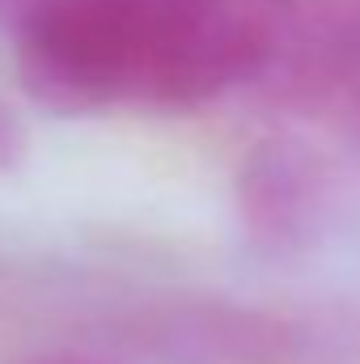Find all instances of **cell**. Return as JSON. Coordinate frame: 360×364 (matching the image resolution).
Returning a JSON list of instances; mask_svg holds the SVG:
<instances>
[{
    "label": "cell",
    "instance_id": "6da1fadb",
    "mask_svg": "<svg viewBox=\"0 0 360 364\" xmlns=\"http://www.w3.org/2000/svg\"><path fill=\"white\" fill-rule=\"evenodd\" d=\"M238 220L263 255H301L327 233L335 212V182L322 161L297 144L255 149L233 182Z\"/></svg>",
    "mask_w": 360,
    "mask_h": 364
},
{
    "label": "cell",
    "instance_id": "7a4b0ae2",
    "mask_svg": "<svg viewBox=\"0 0 360 364\" xmlns=\"http://www.w3.org/2000/svg\"><path fill=\"white\" fill-rule=\"evenodd\" d=\"M136 339L166 364H292L297 331L271 314L221 305V301H179L140 314Z\"/></svg>",
    "mask_w": 360,
    "mask_h": 364
},
{
    "label": "cell",
    "instance_id": "3957f363",
    "mask_svg": "<svg viewBox=\"0 0 360 364\" xmlns=\"http://www.w3.org/2000/svg\"><path fill=\"white\" fill-rule=\"evenodd\" d=\"M17 153H21V132H17V123L0 110V170H4V166H13V161H17Z\"/></svg>",
    "mask_w": 360,
    "mask_h": 364
},
{
    "label": "cell",
    "instance_id": "277c9868",
    "mask_svg": "<svg viewBox=\"0 0 360 364\" xmlns=\"http://www.w3.org/2000/svg\"><path fill=\"white\" fill-rule=\"evenodd\" d=\"M60 364H81V360H60Z\"/></svg>",
    "mask_w": 360,
    "mask_h": 364
}]
</instances>
